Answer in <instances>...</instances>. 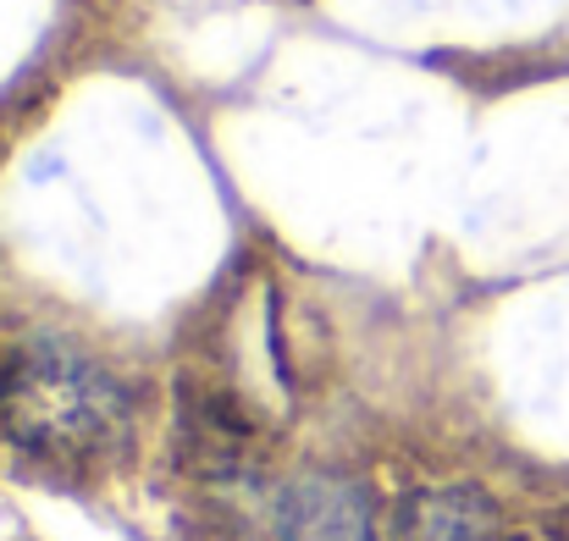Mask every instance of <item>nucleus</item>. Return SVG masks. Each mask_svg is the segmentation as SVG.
Listing matches in <instances>:
<instances>
[{
  "instance_id": "1",
  "label": "nucleus",
  "mask_w": 569,
  "mask_h": 541,
  "mask_svg": "<svg viewBox=\"0 0 569 541\" xmlns=\"http://www.w3.org/2000/svg\"><path fill=\"white\" fill-rule=\"evenodd\" d=\"M0 437L44 464L106 459L128 437V392L67 343H28L0 370Z\"/></svg>"
},
{
  "instance_id": "2",
  "label": "nucleus",
  "mask_w": 569,
  "mask_h": 541,
  "mask_svg": "<svg viewBox=\"0 0 569 541\" xmlns=\"http://www.w3.org/2000/svg\"><path fill=\"white\" fill-rule=\"evenodd\" d=\"M277 537L282 541H377L371 498L360 481L343 475H299L277 498Z\"/></svg>"
},
{
  "instance_id": "3",
  "label": "nucleus",
  "mask_w": 569,
  "mask_h": 541,
  "mask_svg": "<svg viewBox=\"0 0 569 541\" xmlns=\"http://www.w3.org/2000/svg\"><path fill=\"white\" fill-rule=\"evenodd\" d=\"M398 541H492V503L470 487L420 492L398 514Z\"/></svg>"
}]
</instances>
